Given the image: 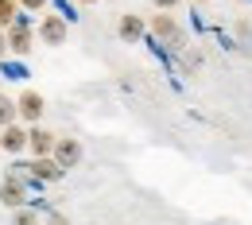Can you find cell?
<instances>
[{
    "instance_id": "cell-1",
    "label": "cell",
    "mask_w": 252,
    "mask_h": 225,
    "mask_svg": "<svg viewBox=\"0 0 252 225\" xmlns=\"http://www.w3.org/2000/svg\"><path fill=\"white\" fill-rule=\"evenodd\" d=\"M35 24H39V20H35L32 12H24V8H20V16H16V20H12V28H8V55L28 59V55L35 51V43H39V39H35Z\"/></svg>"
},
{
    "instance_id": "cell-2",
    "label": "cell",
    "mask_w": 252,
    "mask_h": 225,
    "mask_svg": "<svg viewBox=\"0 0 252 225\" xmlns=\"http://www.w3.org/2000/svg\"><path fill=\"white\" fill-rule=\"evenodd\" d=\"M35 39H39L43 47H63L66 39H70V20L47 8V12L39 16V24H35Z\"/></svg>"
},
{
    "instance_id": "cell-3",
    "label": "cell",
    "mask_w": 252,
    "mask_h": 225,
    "mask_svg": "<svg viewBox=\"0 0 252 225\" xmlns=\"http://www.w3.org/2000/svg\"><path fill=\"white\" fill-rule=\"evenodd\" d=\"M16 113H20V125H43V113H47V97L39 90H20L16 94Z\"/></svg>"
},
{
    "instance_id": "cell-4",
    "label": "cell",
    "mask_w": 252,
    "mask_h": 225,
    "mask_svg": "<svg viewBox=\"0 0 252 225\" xmlns=\"http://www.w3.org/2000/svg\"><path fill=\"white\" fill-rule=\"evenodd\" d=\"M152 35H156L163 47H171V51H183V28H179V20H175V16H167V12L152 16Z\"/></svg>"
},
{
    "instance_id": "cell-5",
    "label": "cell",
    "mask_w": 252,
    "mask_h": 225,
    "mask_svg": "<svg viewBox=\"0 0 252 225\" xmlns=\"http://www.w3.org/2000/svg\"><path fill=\"white\" fill-rule=\"evenodd\" d=\"M24 171L32 175V183L35 187H47V183H59L66 171L59 167V163L51 160V156H43V160H24Z\"/></svg>"
},
{
    "instance_id": "cell-6",
    "label": "cell",
    "mask_w": 252,
    "mask_h": 225,
    "mask_svg": "<svg viewBox=\"0 0 252 225\" xmlns=\"http://www.w3.org/2000/svg\"><path fill=\"white\" fill-rule=\"evenodd\" d=\"M0 152L4 156H12V160H20V156H28V125H8V129H0Z\"/></svg>"
},
{
    "instance_id": "cell-7",
    "label": "cell",
    "mask_w": 252,
    "mask_h": 225,
    "mask_svg": "<svg viewBox=\"0 0 252 225\" xmlns=\"http://www.w3.org/2000/svg\"><path fill=\"white\" fill-rule=\"evenodd\" d=\"M51 160L59 163L63 171H74V167L82 163V140H74V136H59V140H55Z\"/></svg>"
},
{
    "instance_id": "cell-8",
    "label": "cell",
    "mask_w": 252,
    "mask_h": 225,
    "mask_svg": "<svg viewBox=\"0 0 252 225\" xmlns=\"http://www.w3.org/2000/svg\"><path fill=\"white\" fill-rule=\"evenodd\" d=\"M55 140H59V136H55L51 129H43V125H32V129H28V156H32V160H43V156H51V152H55Z\"/></svg>"
},
{
    "instance_id": "cell-9",
    "label": "cell",
    "mask_w": 252,
    "mask_h": 225,
    "mask_svg": "<svg viewBox=\"0 0 252 225\" xmlns=\"http://www.w3.org/2000/svg\"><path fill=\"white\" fill-rule=\"evenodd\" d=\"M144 32H148V24H144L140 16H132V12L117 20V35H121L125 43H136V39H144Z\"/></svg>"
},
{
    "instance_id": "cell-10",
    "label": "cell",
    "mask_w": 252,
    "mask_h": 225,
    "mask_svg": "<svg viewBox=\"0 0 252 225\" xmlns=\"http://www.w3.org/2000/svg\"><path fill=\"white\" fill-rule=\"evenodd\" d=\"M20 121V113H16V97L0 94V129H8V125H16Z\"/></svg>"
},
{
    "instance_id": "cell-11",
    "label": "cell",
    "mask_w": 252,
    "mask_h": 225,
    "mask_svg": "<svg viewBox=\"0 0 252 225\" xmlns=\"http://www.w3.org/2000/svg\"><path fill=\"white\" fill-rule=\"evenodd\" d=\"M16 16H20V0H0V28H4V32L12 28Z\"/></svg>"
},
{
    "instance_id": "cell-12",
    "label": "cell",
    "mask_w": 252,
    "mask_h": 225,
    "mask_svg": "<svg viewBox=\"0 0 252 225\" xmlns=\"http://www.w3.org/2000/svg\"><path fill=\"white\" fill-rule=\"evenodd\" d=\"M12 225H43V218L35 214L32 206H24V210H12Z\"/></svg>"
},
{
    "instance_id": "cell-13",
    "label": "cell",
    "mask_w": 252,
    "mask_h": 225,
    "mask_svg": "<svg viewBox=\"0 0 252 225\" xmlns=\"http://www.w3.org/2000/svg\"><path fill=\"white\" fill-rule=\"evenodd\" d=\"M20 8H24V12H32V16H43V12L51 8V0H20Z\"/></svg>"
},
{
    "instance_id": "cell-14",
    "label": "cell",
    "mask_w": 252,
    "mask_h": 225,
    "mask_svg": "<svg viewBox=\"0 0 252 225\" xmlns=\"http://www.w3.org/2000/svg\"><path fill=\"white\" fill-rule=\"evenodd\" d=\"M43 225H70V218H66V214H47Z\"/></svg>"
},
{
    "instance_id": "cell-15",
    "label": "cell",
    "mask_w": 252,
    "mask_h": 225,
    "mask_svg": "<svg viewBox=\"0 0 252 225\" xmlns=\"http://www.w3.org/2000/svg\"><path fill=\"white\" fill-rule=\"evenodd\" d=\"M152 4H156L159 12H171V8H175V4H179V0H152Z\"/></svg>"
},
{
    "instance_id": "cell-16",
    "label": "cell",
    "mask_w": 252,
    "mask_h": 225,
    "mask_svg": "<svg viewBox=\"0 0 252 225\" xmlns=\"http://www.w3.org/2000/svg\"><path fill=\"white\" fill-rule=\"evenodd\" d=\"M0 59H8V32L0 28Z\"/></svg>"
},
{
    "instance_id": "cell-17",
    "label": "cell",
    "mask_w": 252,
    "mask_h": 225,
    "mask_svg": "<svg viewBox=\"0 0 252 225\" xmlns=\"http://www.w3.org/2000/svg\"><path fill=\"white\" fill-rule=\"evenodd\" d=\"M78 4H94V0H78Z\"/></svg>"
},
{
    "instance_id": "cell-18",
    "label": "cell",
    "mask_w": 252,
    "mask_h": 225,
    "mask_svg": "<svg viewBox=\"0 0 252 225\" xmlns=\"http://www.w3.org/2000/svg\"><path fill=\"white\" fill-rule=\"evenodd\" d=\"M194 4H206V0H194Z\"/></svg>"
}]
</instances>
